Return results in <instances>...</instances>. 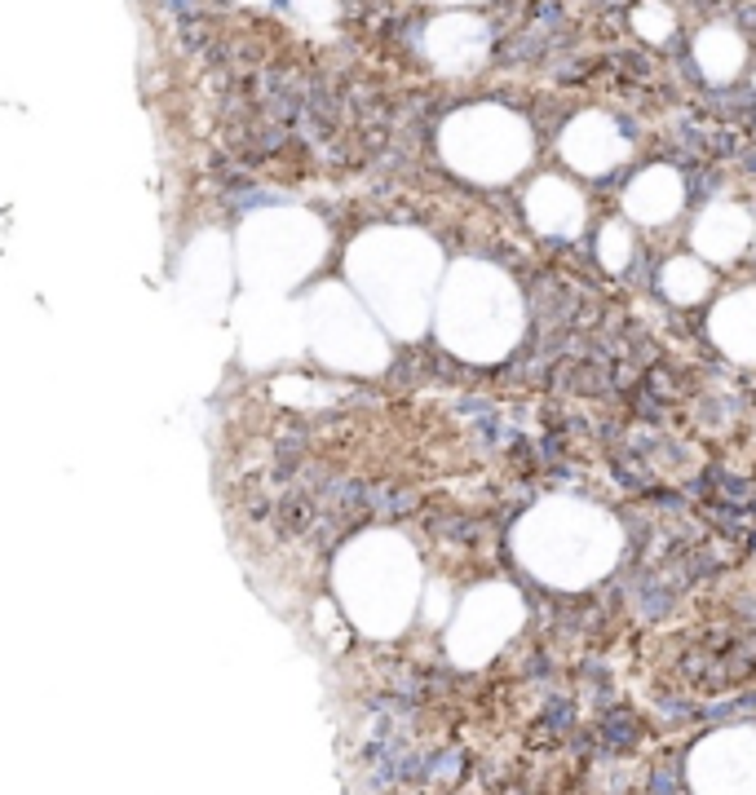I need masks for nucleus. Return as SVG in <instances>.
<instances>
[{
    "label": "nucleus",
    "instance_id": "7ed1b4c3",
    "mask_svg": "<svg viewBox=\"0 0 756 795\" xmlns=\"http://www.w3.org/2000/svg\"><path fill=\"white\" fill-rule=\"evenodd\" d=\"M623 252H628V239H623L619 226H611L606 239H602V257H606V265H623Z\"/></svg>",
    "mask_w": 756,
    "mask_h": 795
},
{
    "label": "nucleus",
    "instance_id": "f03ea898",
    "mask_svg": "<svg viewBox=\"0 0 756 795\" xmlns=\"http://www.w3.org/2000/svg\"><path fill=\"white\" fill-rule=\"evenodd\" d=\"M663 288H668L677 300H699L703 297V288H708V274H703L694 261H673L668 265V274H663Z\"/></svg>",
    "mask_w": 756,
    "mask_h": 795
},
{
    "label": "nucleus",
    "instance_id": "f257e3e1",
    "mask_svg": "<svg viewBox=\"0 0 756 795\" xmlns=\"http://www.w3.org/2000/svg\"><path fill=\"white\" fill-rule=\"evenodd\" d=\"M717 340L739 358H756V300L734 297L717 309Z\"/></svg>",
    "mask_w": 756,
    "mask_h": 795
},
{
    "label": "nucleus",
    "instance_id": "20e7f679",
    "mask_svg": "<svg viewBox=\"0 0 756 795\" xmlns=\"http://www.w3.org/2000/svg\"><path fill=\"white\" fill-rule=\"evenodd\" d=\"M651 9H654V5H651ZM668 27H673V23H668V14H663V9H654V14H642V32H646V35H663Z\"/></svg>",
    "mask_w": 756,
    "mask_h": 795
}]
</instances>
